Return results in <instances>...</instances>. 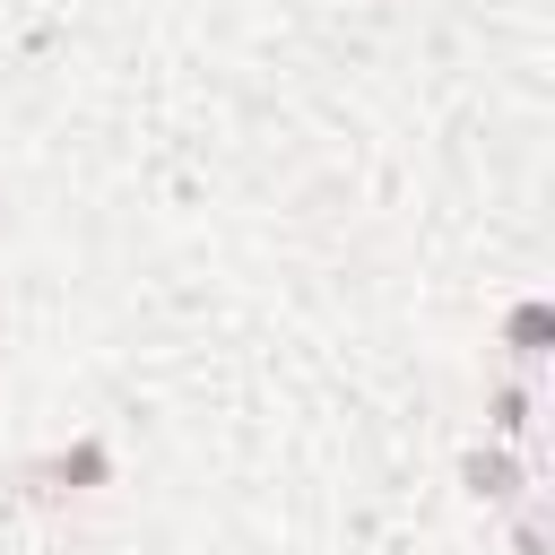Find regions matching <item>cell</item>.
Instances as JSON below:
<instances>
[{
  "instance_id": "cell-2",
  "label": "cell",
  "mask_w": 555,
  "mask_h": 555,
  "mask_svg": "<svg viewBox=\"0 0 555 555\" xmlns=\"http://www.w3.org/2000/svg\"><path fill=\"white\" fill-rule=\"evenodd\" d=\"M512 356H546V304H520L512 312Z\"/></svg>"
},
{
  "instance_id": "cell-1",
  "label": "cell",
  "mask_w": 555,
  "mask_h": 555,
  "mask_svg": "<svg viewBox=\"0 0 555 555\" xmlns=\"http://www.w3.org/2000/svg\"><path fill=\"white\" fill-rule=\"evenodd\" d=\"M460 477H468V494H477V503H512V494H520V468H512L503 451H468V460H460Z\"/></svg>"
},
{
  "instance_id": "cell-3",
  "label": "cell",
  "mask_w": 555,
  "mask_h": 555,
  "mask_svg": "<svg viewBox=\"0 0 555 555\" xmlns=\"http://www.w3.org/2000/svg\"><path fill=\"white\" fill-rule=\"evenodd\" d=\"M529 425V390H494V434H520Z\"/></svg>"
}]
</instances>
